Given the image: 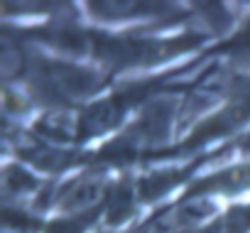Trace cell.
Instances as JSON below:
<instances>
[{
  "instance_id": "1",
  "label": "cell",
  "mask_w": 250,
  "mask_h": 233,
  "mask_svg": "<svg viewBox=\"0 0 250 233\" xmlns=\"http://www.w3.org/2000/svg\"><path fill=\"white\" fill-rule=\"evenodd\" d=\"M110 199L108 179L103 174H81L71 179L57 196V209L66 216H83Z\"/></svg>"
},
{
  "instance_id": "2",
  "label": "cell",
  "mask_w": 250,
  "mask_h": 233,
  "mask_svg": "<svg viewBox=\"0 0 250 233\" xmlns=\"http://www.w3.org/2000/svg\"><path fill=\"white\" fill-rule=\"evenodd\" d=\"M40 74H42L44 88L49 93H57V96H64V98L86 96L93 88H98V84H101V79H96L91 71H86L81 66L64 64V62H52Z\"/></svg>"
},
{
  "instance_id": "3",
  "label": "cell",
  "mask_w": 250,
  "mask_h": 233,
  "mask_svg": "<svg viewBox=\"0 0 250 233\" xmlns=\"http://www.w3.org/2000/svg\"><path fill=\"white\" fill-rule=\"evenodd\" d=\"M93 13H98V20H130V18H145L162 10V5H147V3H98L91 5Z\"/></svg>"
},
{
  "instance_id": "4",
  "label": "cell",
  "mask_w": 250,
  "mask_h": 233,
  "mask_svg": "<svg viewBox=\"0 0 250 233\" xmlns=\"http://www.w3.org/2000/svg\"><path fill=\"white\" fill-rule=\"evenodd\" d=\"M226 52L230 57H245V59H250V18L238 27V32L233 35V40L226 44Z\"/></svg>"
}]
</instances>
